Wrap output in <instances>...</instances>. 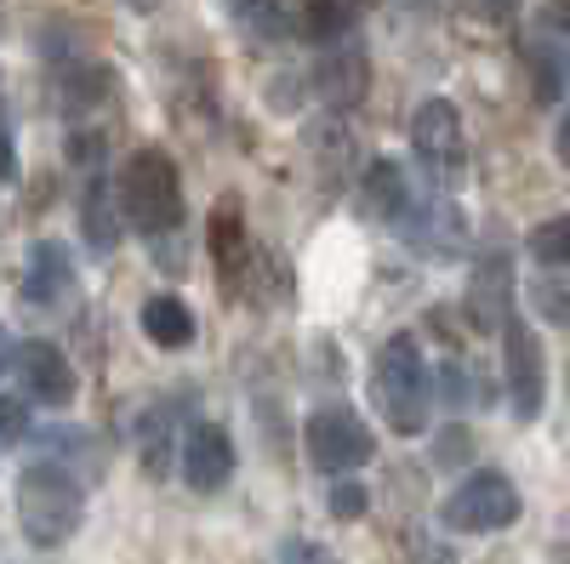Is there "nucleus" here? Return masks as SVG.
<instances>
[{
  "label": "nucleus",
  "mask_w": 570,
  "mask_h": 564,
  "mask_svg": "<svg viewBox=\"0 0 570 564\" xmlns=\"http://www.w3.org/2000/svg\"><path fill=\"white\" fill-rule=\"evenodd\" d=\"M531 308L553 325V332H570V268L537 274V286H531Z\"/></svg>",
  "instance_id": "23"
},
{
  "label": "nucleus",
  "mask_w": 570,
  "mask_h": 564,
  "mask_svg": "<svg viewBox=\"0 0 570 564\" xmlns=\"http://www.w3.org/2000/svg\"><path fill=\"white\" fill-rule=\"evenodd\" d=\"M29 434V394H7V445H23Z\"/></svg>",
  "instance_id": "31"
},
{
  "label": "nucleus",
  "mask_w": 570,
  "mask_h": 564,
  "mask_svg": "<svg viewBox=\"0 0 570 564\" xmlns=\"http://www.w3.org/2000/svg\"><path fill=\"white\" fill-rule=\"evenodd\" d=\"M354 29H360V0H303L297 7V34L320 52L354 40Z\"/></svg>",
  "instance_id": "18"
},
{
  "label": "nucleus",
  "mask_w": 570,
  "mask_h": 564,
  "mask_svg": "<svg viewBox=\"0 0 570 564\" xmlns=\"http://www.w3.org/2000/svg\"><path fill=\"white\" fill-rule=\"evenodd\" d=\"M519 52H525V69H531V98L537 103H559L564 98V52L542 34V29H531L525 40H519Z\"/></svg>",
  "instance_id": "20"
},
{
  "label": "nucleus",
  "mask_w": 570,
  "mask_h": 564,
  "mask_svg": "<svg viewBox=\"0 0 570 564\" xmlns=\"http://www.w3.org/2000/svg\"><path fill=\"white\" fill-rule=\"evenodd\" d=\"M371 399L383 410V422L394 434H422L428 428V410H434V370H428L416 337H389L383 354H376L371 370Z\"/></svg>",
  "instance_id": "2"
},
{
  "label": "nucleus",
  "mask_w": 570,
  "mask_h": 564,
  "mask_svg": "<svg viewBox=\"0 0 570 564\" xmlns=\"http://www.w3.org/2000/svg\"><path fill=\"white\" fill-rule=\"evenodd\" d=\"M131 445H137V462H142V474H149V479H166L171 462H183L177 456V410H171V399H155L149 410H137Z\"/></svg>",
  "instance_id": "14"
},
{
  "label": "nucleus",
  "mask_w": 570,
  "mask_h": 564,
  "mask_svg": "<svg viewBox=\"0 0 570 564\" xmlns=\"http://www.w3.org/2000/svg\"><path fill=\"white\" fill-rule=\"evenodd\" d=\"M35 451H40V462H58V467H69V474H75L80 462H91V467L104 474L98 439L80 434V428H40V434H35Z\"/></svg>",
  "instance_id": "22"
},
{
  "label": "nucleus",
  "mask_w": 570,
  "mask_h": 564,
  "mask_svg": "<svg viewBox=\"0 0 570 564\" xmlns=\"http://www.w3.org/2000/svg\"><path fill=\"white\" fill-rule=\"evenodd\" d=\"M274 564H337V553L320 547V542H308V536H285L279 553H274Z\"/></svg>",
  "instance_id": "27"
},
{
  "label": "nucleus",
  "mask_w": 570,
  "mask_h": 564,
  "mask_svg": "<svg viewBox=\"0 0 570 564\" xmlns=\"http://www.w3.org/2000/svg\"><path fill=\"white\" fill-rule=\"evenodd\" d=\"M531 257L542 263V268H570V217H553V222H542V228H531Z\"/></svg>",
  "instance_id": "24"
},
{
  "label": "nucleus",
  "mask_w": 570,
  "mask_h": 564,
  "mask_svg": "<svg viewBox=\"0 0 570 564\" xmlns=\"http://www.w3.org/2000/svg\"><path fill=\"white\" fill-rule=\"evenodd\" d=\"M416 188L405 182V171L394 166V160H376L371 171H365V182H360V206L365 211H376L389 228H405V217L416 211Z\"/></svg>",
  "instance_id": "17"
},
{
  "label": "nucleus",
  "mask_w": 570,
  "mask_h": 564,
  "mask_svg": "<svg viewBox=\"0 0 570 564\" xmlns=\"http://www.w3.org/2000/svg\"><path fill=\"white\" fill-rule=\"evenodd\" d=\"M115 91V75L104 69V63H86V58H75V63H63L58 69V109L69 115V120H80V115H91L104 98Z\"/></svg>",
  "instance_id": "19"
},
{
  "label": "nucleus",
  "mask_w": 570,
  "mask_h": 564,
  "mask_svg": "<svg viewBox=\"0 0 570 564\" xmlns=\"http://www.w3.org/2000/svg\"><path fill=\"white\" fill-rule=\"evenodd\" d=\"M142 337H149L155 348H188L195 343V314H188L183 297H149L142 303Z\"/></svg>",
  "instance_id": "21"
},
{
  "label": "nucleus",
  "mask_w": 570,
  "mask_h": 564,
  "mask_svg": "<svg viewBox=\"0 0 570 564\" xmlns=\"http://www.w3.org/2000/svg\"><path fill=\"white\" fill-rule=\"evenodd\" d=\"M400 7H411V12H434L440 0H400Z\"/></svg>",
  "instance_id": "34"
},
{
  "label": "nucleus",
  "mask_w": 570,
  "mask_h": 564,
  "mask_svg": "<svg viewBox=\"0 0 570 564\" xmlns=\"http://www.w3.org/2000/svg\"><path fill=\"white\" fill-rule=\"evenodd\" d=\"M18 520H23V536L35 547H63L80 520H86V491H80V474L58 462H35L23 467L18 479Z\"/></svg>",
  "instance_id": "3"
},
{
  "label": "nucleus",
  "mask_w": 570,
  "mask_h": 564,
  "mask_svg": "<svg viewBox=\"0 0 570 564\" xmlns=\"http://www.w3.org/2000/svg\"><path fill=\"white\" fill-rule=\"evenodd\" d=\"M462 12H473L480 23H508L519 12V0H462Z\"/></svg>",
  "instance_id": "32"
},
{
  "label": "nucleus",
  "mask_w": 570,
  "mask_h": 564,
  "mask_svg": "<svg viewBox=\"0 0 570 564\" xmlns=\"http://www.w3.org/2000/svg\"><path fill=\"white\" fill-rule=\"evenodd\" d=\"M303 451L320 474H348L376 456V434L348 410V405H325L303 422Z\"/></svg>",
  "instance_id": "6"
},
{
  "label": "nucleus",
  "mask_w": 570,
  "mask_h": 564,
  "mask_svg": "<svg viewBox=\"0 0 570 564\" xmlns=\"http://www.w3.org/2000/svg\"><path fill=\"white\" fill-rule=\"evenodd\" d=\"M365 507H371L365 485H354V479H343V485H331V513H337V520H360Z\"/></svg>",
  "instance_id": "29"
},
{
  "label": "nucleus",
  "mask_w": 570,
  "mask_h": 564,
  "mask_svg": "<svg viewBox=\"0 0 570 564\" xmlns=\"http://www.w3.org/2000/svg\"><path fill=\"white\" fill-rule=\"evenodd\" d=\"M405 240H416L422 251H434V257H451L468 246V217L445 200H416V211L405 217Z\"/></svg>",
  "instance_id": "16"
},
{
  "label": "nucleus",
  "mask_w": 570,
  "mask_h": 564,
  "mask_svg": "<svg viewBox=\"0 0 570 564\" xmlns=\"http://www.w3.org/2000/svg\"><path fill=\"white\" fill-rule=\"evenodd\" d=\"M80 234L91 251H115L120 234H126V206H120V182H109L104 166L86 171V188H80Z\"/></svg>",
  "instance_id": "13"
},
{
  "label": "nucleus",
  "mask_w": 570,
  "mask_h": 564,
  "mask_svg": "<svg viewBox=\"0 0 570 564\" xmlns=\"http://www.w3.org/2000/svg\"><path fill=\"white\" fill-rule=\"evenodd\" d=\"M126 7H131V12H155V0H126Z\"/></svg>",
  "instance_id": "35"
},
{
  "label": "nucleus",
  "mask_w": 570,
  "mask_h": 564,
  "mask_svg": "<svg viewBox=\"0 0 570 564\" xmlns=\"http://www.w3.org/2000/svg\"><path fill=\"white\" fill-rule=\"evenodd\" d=\"M519 513H525V502H519V491H513V479L502 474V467H473V474L445 496L440 520H445V531L485 536V531H508Z\"/></svg>",
  "instance_id": "4"
},
{
  "label": "nucleus",
  "mask_w": 570,
  "mask_h": 564,
  "mask_svg": "<svg viewBox=\"0 0 570 564\" xmlns=\"http://www.w3.org/2000/svg\"><path fill=\"white\" fill-rule=\"evenodd\" d=\"M537 29L564 52V63H570V0H542V12H537Z\"/></svg>",
  "instance_id": "26"
},
{
  "label": "nucleus",
  "mask_w": 570,
  "mask_h": 564,
  "mask_svg": "<svg viewBox=\"0 0 570 564\" xmlns=\"http://www.w3.org/2000/svg\"><path fill=\"white\" fill-rule=\"evenodd\" d=\"M240 18L257 40H285V34H297V23L285 18L279 0H240Z\"/></svg>",
  "instance_id": "25"
},
{
  "label": "nucleus",
  "mask_w": 570,
  "mask_h": 564,
  "mask_svg": "<svg viewBox=\"0 0 570 564\" xmlns=\"http://www.w3.org/2000/svg\"><path fill=\"white\" fill-rule=\"evenodd\" d=\"M69 291H75L69 246H63V240H40V246L29 251V268H23V297H29L35 308H58Z\"/></svg>",
  "instance_id": "15"
},
{
  "label": "nucleus",
  "mask_w": 570,
  "mask_h": 564,
  "mask_svg": "<svg viewBox=\"0 0 570 564\" xmlns=\"http://www.w3.org/2000/svg\"><path fill=\"white\" fill-rule=\"evenodd\" d=\"M212 257H217V286L228 297H240L252 274V240H246V211L234 195L212 206Z\"/></svg>",
  "instance_id": "12"
},
{
  "label": "nucleus",
  "mask_w": 570,
  "mask_h": 564,
  "mask_svg": "<svg viewBox=\"0 0 570 564\" xmlns=\"http://www.w3.org/2000/svg\"><path fill=\"white\" fill-rule=\"evenodd\" d=\"M120 206L126 222L155 251L160 274H183V177L166 149H137L120 171Z\"/></svg>",
  "instance_id": "1"
},
{
  "label": "nucleus",
  "mask_w": 570,
  "mask_h": 564,
  "mask_svg": "<svg viewBox=\"0 0 570 564\" xmlns=\"http://www.w3.org/2000/svg\"><path fill=\"white\" fill-rule=\"evenodd\" d=\"M468 456H473V434L451 422V428L434 439V462H440V467H451V462H468Z\"/></svg>",
  "instance_id": "28"
},
{
  "label": "nucleus",
  "mask_w": 570,
  "mask_h": 564,
  "mask_svg": "<svg viewBox=\"0 0 570 564\" xmlns=\"http://www.w3.org/2000/svg\"><path fill=\"white\" fill-rule=\"evenodd\" d=\"M553 149H559V160L570 166V109H564V120H559V137H553Z\"/></svg>",
  "instance_id": "33"
},
{
  "label": "nucleus",
  "mask_w": 570,
  "mask_h": 564,
  "mask_svg": "<svg viewBox=\"0 0 570 564\" xmlns=\"http://www.w3.org/2000/svg\"><path fill=\"white\" fill-rule=\"evenodd\" d=\"M411 149H416L422 171L434 177L440 188H456L468 177V131H462L456 103H445V98L416 103V115H411Z\"/></svg>",
  "instance_id": "5"
},
{
  "label": "nucleus",
  "mask_w": 570,
  "mask_h": 564,
  "mask_svg": "<svg viewBox=\"0 0 570 564\" xmlns=\"http://www.w3.org/2000/svg\"><path fill=\"white\" fill-rule=\"evenodd\" d=\"M7 370L23 383V394L40 399V405H69L75 399V365H69V354L58 343H12Z\"/></svg>",
  "instance_id": "8"
},
{
  "label": "nucleus",
  "mask_w": 570,
  "mask_h": 564,
  "mask_svg": "<svg viewBox=\"0 0 570 564\" xmlns=\"http://www.w3.org/2000/svg\"><path fill=\"white\" fill-rule=\"evenodd\" d=\"M371 86V58L360 40H343V46H325L320 63H314V98L331 103V109H354Z\"/></svg>",
  "instance_id": "11"
},
{
  "label": "nucleus",
  "mask_w": 570,
  "mask_h": 564,
  "mask_svg": "<svg viewBox=\"0 0 570 564\" xmlns=\"http://www.w3.org/2000/svg\"><path fill=\"white\" fill-rule=\"evenodd\" d=\"M440 388H445V405H473V388H468V370H462V359H445V370H440Z\"/></svg>",
  "instance_id": "30"
},
{
  "label": "nucleus",
  "mask_w": 570,
  "mask_h": 564,
  "mask_svg": "<svg viewBox=\"0 0 570 564\" xmlns=\"http://www.w3.org/2000/svg\"><path fill=\"white\" fill-rule=\"evenodd\" d=\"M177 467H183L188 491H200V496L223 491L234 479V439H228L223 422H195V428L183 434V462Z\"/></svg>",
  "instance_id": "9"
},
{
  "label": "nucleus",
  "mask_w": 570,
  "mask_h": 564,
  "mask_svg": "<svg viewBox=\"0 0 570 564\" xmlns=\"http://www.w3.org/2000/svg\"><path fill=\"white\" fill-rule=\"evenodd\" d=\"M462 308L473 319V332H497V325L513 319V263H508V251H485L480 263H473Z\"/></svg>",
  "instance_id": "10"
},
{
  "label": "nucleus",
  "mask_w": 570,
  "mask_h": 564,
  "mask_svg": "<svg viewBox=\"0 0 570 564\" xmlns=\"http://www.w3.org/2000/svg\"><path fill=\"white\" fill-rule=\"evenodd\" d=\"M502 376H508V405L519 422H537L542 416V394H548V376H542V348L537 332L525 319H508L502 325Z\"/></svg>",
  "instance_id": "7"
}]
</instances>
